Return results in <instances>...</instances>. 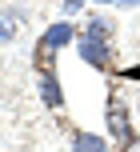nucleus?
Segmentation results:
<instances>
[{
    "label": "nucleus",
    "mask_w": 140,
    "mask_h": 152,
    "mask_svg": "<svg viewBox=\"0 0 140 152\" xmlns=\"http://www.w3.org/2000/svg\"><path fill=\"white\" fill-rule=\"evenodd\" d=\"M104 124H108V136H112V152H132L136 148V128H132V112L128 104L112 92L108 104H104Z\"/></svg>",
    "instance_id": "nucleus-1"
},
{
    "label": "nucleus",
    "mask_w": 140,
    "mask_h": 152,
    "mask_svg": "<svg viewBox=\"0 0 140 152\" xmlns=\"http://www.w3.org/2000/svg\"><path fill=\"white\" fill-rule=\"evenodd\" d=\"M76 36H80V28H76V20H52L44 32H40V40H36V60H56V52L60 48H68V44H76Z\"/></svg>",
    "instance_id": "nucleus-2"
},
{
    "label": "nucleus",
    "mask_w": 140,
    "mask_h": 152,
    "mask_svg": "<svg viewBox=\"0 0 140 152\" xmlns=\"http://www.w3.org/2000/svg\"><path fill=\"white\" fill-rule=\"evenodd\" d=\"M36 92L44 108H64V84L56 72V60H36Z\"/></svg>",
    "instance_id": "nucleus-3"
},
{
    "label": "nucleus",
    "mask_w": 140,
    "mask_h": 152,
    "mask_svg": "<svg viewBox=\"0 0 140 152\" xmlns=\"http://www.w3.org/2000/svg\"><path fill=\"white\" fill-rule=\"evenodd\" d=\"M76 56L88 64L92 72H112V40H92V36H76Z\"/></svg>",
    "instance_id": "nucleus-4"
},
{
    "label": "nucleus",
    "mask_w": 140,
    "mask_h": 152,
    "mask_svg": "<svg viewBox=\"0 0 140 152\" xmlns=\"http://www.w3.org/2000/svg\"><path fill=\"white\" fill-rule=\"evenodd\" d=\"M72 152H112V140H104L100 132L76 128L72 132Z\"/></svg>",
    "instance_id": "nucleus-5"
},
{
    "label": "nucleus",
    "mask_w": 140,
    "mask_h": 152,
    "mask_svg": "<svg viewBox=\"0 0 140 152\" xmlns=\"http://www.w3.org/2000/svg\"><path fill=\"white\" fill-rule=\"evenodd\" d=\"M112 28H116V20L104 12H92L84 20V28H80V36H92V40H112Z\"/></svg>",
    "instance_id": "nucleus-6"
},
{
    "label": "nucleus",
    "mask_w": 140,
    "mask_h": 152,
    "mask_svg": "<svg viewBox=\"0 0 140 152\" xmlns=\"http://www.w3.org/2000/svg\"><path fill=\"white\" fill-rule=\"evenodd\" d=\"M16 36V24H12V12H0V44H8V40Z\"/></svg>",
    "instance_id": "nucleus-7"
},
{
    "label": "nucleus",
    "mask_w": 140,
    "mask_h": 152,
    "mask_svg": "<svg viewBox=\"0 0 140 152\" xmlns=\"http://www.w3.org/2000/svg\"><path fill=\"white\" fill-rule=\"evenodd\" d=\"M60 8H64V16H68V20H76V16L88 8V0H60Z\"/></svg>",
    "instance_id": "nucleus-8"
},
{
    "label": "nucleus",
    "mask_w": 140,
    "mask_h": 152,
    "mask_svg": "<svg viewBox=\"0 0 140 152\" xmlns=\"http://www.w3.org/2000/svg\"><path fill=\"white\" fill-rule=\"evenodd\" d=\"M120 76H124V80H136V84H140V64H132V68H124Z\"/></svg>",
    "instance_id": "nucleus-9"
},
{
    "label": "nucleus",
    "mask_w": 140,
    "mask_h": 152,
    "mask_svg": "<svg viewBox=\"0 0 140 152\" xmlns=\"http://www.w3.org/2000/svg\"><path fill=\"white\" fill-rule=\"evenodd\" d=\"M88 4H116V0H88Z\"/></svg>",
    "instance_id": "nucleus-10"
},
{
    "label": "nucleus",
    "mask_w": 140,
    "mask_h": 152,
    "mask_svg": "<svg viewBox=\"0 0 140 152\" xmlns=\"http://www.w3.org/2000/svg\"><path fill=\"white\" fill-rule=\"evenodd\" d=\"M116 4H140V0H116Z\"/></svg>",
    "instance_id": "nucleus-11"
}]
</instances>
